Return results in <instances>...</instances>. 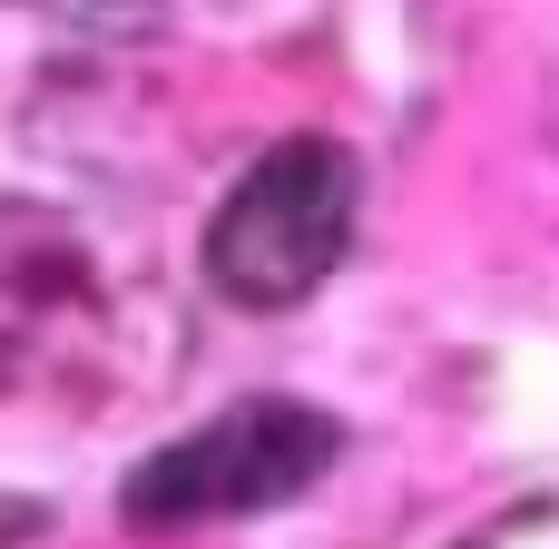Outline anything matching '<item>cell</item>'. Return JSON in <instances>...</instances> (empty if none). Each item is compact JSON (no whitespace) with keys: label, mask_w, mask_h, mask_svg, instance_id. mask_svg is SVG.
Wrapping results in <instances>:
<instances>
[{"label":"cell","mask_w":559,"mask_h":549,"mask_svg":"<svg viewBox=\"0 0 559 549\" xmlns=\"http://www.w3.org/2000/svg\"><path fill=\"white\" fill-rule=\"evenodd\" d=\"M344 236H354V157L334 138H285L265 147L236 196L216 206L206 226V275L226 305H255V314H285L305 305L334 265H344Z\"/></svg>","instance_id":"cell-1"},{"label":"cell","mask_w":559,"mask_h":549,"mask_svg":"<svg viewBox=\"0 0 559 549\" xmlns=\"http://www.w3.org/2000/svg\"><path fill=\"white\" fill-rule=\"evenodd\" d=\"M334 462V422L305 403H236L216 422H197L187 442L147 452L128 472V521L138 530H197V521H255L295 491H314V472Z\"/></svg>","instance_id":"cell-2"}]
</instances>
